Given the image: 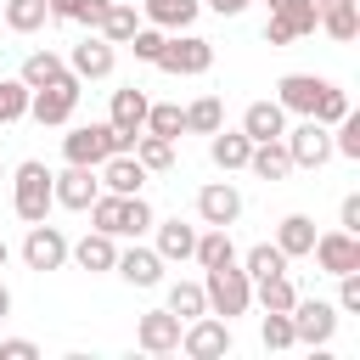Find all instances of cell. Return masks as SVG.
<instances>
[{
  "label": "cell",
  "instance_id": "obj_1",
  "mask_svg": "<svg viewBox=\"0 0 360 360\" xmlns=\"http://www.w3.org/2000/svg\"><path fill=\"white\" fill-rule=\"evenodd\" d=\"M112 152H135V135H118L112 124H79V129L62 135V158H68V163L101 169Z\"/></svg>",
  "mask_w": 360,
  "mask_h": 360
},
{
  "label": "cell",
  "instance_id": "obj_2",
  "mask_svg": "<svg viewBox=\"0 0 360 360\" xmlns=\"http://www.w3.org/2000/svg\"><path fill=\"white\" fill-rule=\"evenodd\" d=\"M202 298H208V315L236 321V315H248V304H253V281H248V270L231 259V264H214V270L202 276Z\"/></svg>",
  "mask_w": 360,
  "mask_h": 360
},
{
  "label": "cell",
  "instance_id": "obj_3",
  "mask_svg": "<svg viewBox=\"0 0 360 360\" xmlns=\"http://www.w3.org/2000/svg\"><path fill=\"white\" fill-rule=\"evenodd\" d=\"M11 208H17L22 225H39V219L56 208V197H51V169H45L39 158L17 163V174H11Z\"/></svg>",
  "mask_w": 360,
  "mask_h": 360
},
{
  "label": "cell",
  "instance_id": "obj_4",
  "mask_svg": "<svg viewBox=\"0 0 360 360\" xmlns=\"http://www.w3.org/2000/svg\"><path fill=\"white\" fill-rule=\"evenodd\" d=\"M152 68H163V73H174V79H197V73L214 68V45H208L202 34H191V28H180V34L163 39V51H158Z\"/></svg>",
  "mask_w": 360,
  "mask_h": 360
},
{
  "label": "cell",
  "instance_id": "obj_5",
  "mask_svg": "<svg viewBox=\"0 0 360 360\" xmlns=\"http://www.w3.org/2000/svg\"><path fill=\"white\" fill-rule=\"evenodd\" d=\"M79 84L84 79H73V73H62V79H51V84H39V90H28V118L34 124H68L73 118V107H79Z\"/></svg>",
  "mask_w": 360,
  "mask_h": 360
},
{
  "label": "cell",
  "instance_id": "obj_6",
  "mask_svg": "<svg viewBox=\"0 0 360 360\" xmlns=\"http://www.w3.org/2000/svg\"><path fill=\"white\" fill-rule=\"evenodd\" d=\"M287 315H292V338L304 349H326L338 332V304H326V298H298Z\"/></svg>",
  "mask_w": 360,
  "mask_h": 360
},
{
  "label": "cell",
  "instance_id": "obj_7",
  "mask_svg": "<svg viewBox=\"0 0 360 360\" xmlns=\"http://www.w3.org/2000/svg\"><path fill=\"white\" fill-rule=\"evenodd\" d=\"M231 321H219V315H197V321H186L180 326V349L191 354V360H219V354H231Z\"/></svg>",
  "mask_w": 360,
  "mask_h": 360
},
{
  "label": "cell",
  "instance_id": "obj_8",
  "mask_svg": "<svg viewBox=\"0 0 360 360\" xmlns=\"http://www.w3.org/2000/svg\"><path fill=\"white\" fill-rule=\"evenodd\" d=\"M281 141H287L292 169H326V163H332V129H326V124H315V118H304V124H298V129H287Z\"/></svg>",
  "mask_w": 360,
  "mask_h": 360
},
{
  "label": "cell",
  "instance_id": "obj_9",
  "mask_svg": "<svg viewBox=\"0 0 360 360\" xmlns=\"http://www.w3.org/2000/svg\"><path fill=\"white\" fill-rule=\"evenodd\" d=\"M315 264H321V276H349V270H360V236L354 231H315Z\"/></svg>",
  "mask_w": 360,
  "mask_h": 360
},
{
  "label": "cell",
  "instance_id": "obj_10",
  "mask_svg": "<svg viewBox=\"0 0 360 360\" xmlns=\"http://www.w3.org/2000/svg\"><path fill=\"white\" fill-rule=\"evenodd\" d=\"M112 68H118V45H112V39H101L96 28L68 51V73H73V79H107Z\"/></svg>",
  "mask_w": 360,
  "mask_h": 360
},
{
  "label": "cell",
  "instance_id": "obj_11",
  "mask_svg": "<svg viewBox=\"0 0 360 360\" xmlns=\"http://www.w3.org/2000/svg\"><path fill=\"white\" fill-rule=\"evenodd\" d=\"M22 264L39 270V276H45V270H62V264H68V236H62L56 225H45V219L28 225V236H22Z\"/></svg>",
  "mask_w": 360,
  "mask_h": 360
},
{
  "label": "cell",
  "instance_id": "obj_12",
  "mask_svg": "<svg viewBox=\"0 0 360 360\" xmlns=\"http://www.w3.org/2000/svg\"><path fill=\"white\" fill-rule=\"evenodd\" d=\"M96 191H101V180H96V169H84V163H68L62 174H51V197H56V208L84 214V208L96 202Z\"/></svg>",
  "mask_w": 360,
  "mask_h": 360
},
{
  "label": "cell",
  "instance_id": "obj_13",
  "mask_svg": "<svg viewBox=\"0 0 360 360\" xmlns=\"http://www.w3.org/2000/svg\"><path fill=\"white\" fill-rule=\"evenodd\" d=\"M180 315L174 309H146L141 321H135V343L146 349V354H174L180 349Z\"/></svg>",
  "mask_w": 360,
  "mask_h": 360
},
{
  "label": "cell",
  "instance_id": "obj_14",
  "mask_svg": "<svg viewBox=\"0 0 360 360\" xmlns=\"http://www.w3.org/2000/svg\"><path fill=\"white\" fill-rule=\"evenodd\" d=\"M197 219H202V225H236V219H242V191H236L231 180H208V186L197 191Z\"/></svg>",
  "mask_w": 360,
  "mask_h": 360
},
{
  "label": "cell",
  "instance_id": "obj_15",
  "mask_svg": "<svg viewBox=\"0 0 360 360\" xmlns=\"http://www.w3.org/2000/svg\"><path fill=\"white\" fill-rule=\"evenodd\" d=\"M326 84H332V79H321V73H281V84H276V101H281V112H298V118H309Z\"/></svg>",
  "mask_w": 360,
  "mask_h": 360
},
{
  "label": "cell",
  "instance_id": "obj_16",
  "mask_svg": "<svg viewBox=\"0 0 360 360\" xmlns=\"http://www.w3.org/2000/svg\"><path fill=\"white\" fill-rule=\"evenodd\" d=\"M304 34H315V0H292V6L270 11V22H264V39L270 45H292Z\"/></svg>",
  "mask_w": 360,
  "mask_h": 360
},
{
  "label": "cell",
  "instance_id": "obj_17",
  "mask_svg": "<svg viewBox=\"0 0 360 360\" xmlns=\"http://www.w3.org/2000/svg\"><path fill=\"white\" fill-rule=\"evenodd\" d=\"M146 90L141 84H124V90H112V107H107V124L118 129V135H141L146 129Z\"/></svg>",
  "mask_w": 360,
  "mask_h": 360
},
{
  "label": "cell",
  "instance_id": "obj_18",
  "mask_svg": "<svg viewBox=\"0 0 360 360\" xmlns=\"http://www.w3.org/2000/svg\"><path fill=\"white\" fill-rule=\"evenodd\" d=\"M152 231H158L152 248H158L163 264H186V259H191V248H197V225H186V219L174 214V219H152Z\"/></svg>",
  "mask_w": 360,
  "mask_h": 360
},
{
  "label": "cell",
  "instance_id": "obj_19",
  "mask_svg": "<svg viewBox=\"0 0 360 360\" xmlns=\"http://www.w3.org/2000/svg\"><path fill=\"white\" fill-rule=\"evenodd\" d=\"M68 259H73L79 270L101 276V270H112V259H118V236H107V231H84L79 242H68Z\"/></svg>",
  "mask_w": 360,
  "mask_h": 360
},
{
  "label": "cell",
  "instance_id": "obj_20",
  "mask_svg": "<svg viewBox=\"0 0 360 360\" xmlns=\"http://www.w3.org/2000/svg\"><path fill=\"white\" fill-rule=\"evenodd\" d=\"M96 180H101L107 191H118V197H135V191L146 186V169H141V158H135V152H112V158L96 169Z\"/></svg>",
  "mask_w": 360,
  "mask_h": 360
},
{
  "label": "cell",
  "instance_id": "obj_21",
  "mask_svg": "<svg viewBox=\"0 0 360 360\" xmlns=\"http://www.w3.org/2000/svg\"><path fill=\"white\" fill-rule=\"evenodd\" d=\"M112 270H118L129 287H158V281H163V259H158V248H141V242L124 248V253L112 259Z\"/></svg>",
  "mask_w": 360,
  "mask_h": 360
},
{
  "label": "cell",
  "instance_id": "obj_22",
  "mask_svg": "<svg viewBox=\"0 0 360 360\" xmlns=\"http://www.w3.org/2000/svg\"><path fill=\"white\" fill-rule=\"evenodd\" d=\"M315 28H326L338 45L360 34V0H315Z\"/></svg>",
  "mask_w": 360,
  "mask_h": 360
},
{
  "label": "cell",
  "instance_id": "obj_23",
  "mask_svg": "<svg viewBox=\"0 0 360 360\" xmlns=\"http://www.w3.org/2000/svg\"><path fill=\"white\" fill-rule=\"evenodd\" d=\"M197 11H202V0H141V17H146L152 28H163V34L191 28V22H197Z\"/></svg>",
  "mask_w": 360,
  "mask_h": 360
},
{
  "label": "cell",
  "instance_id": "obj_24",
  "mask_svg": "<svg viewBox=\"0 0 360 360\" xmlns=\"http://www.w3.org/2000/svg\"><path fill=\"white\" fill-rule=\"evenodd\" d=\"M242 135H248V141H281V135H287V112H281V101H248V112H242Z\"/></svg>",
  "mask_w": 360,
  "mask_h": 360
},
{
  "label": "cell",
  "instance_id": "obj_25",
  "mask_svg": "<svg viewBox=\"0 0 360 360\" xmlns=\"http://www.w3.org/2000/svg\"><path fill=\"white\" fill-rule=\"evenodd\" d=\"M248 152H253V141H248L242 129H225V124H219V129L208 135V158H214V169H225V174H231V169H248Z\"/></svg>",
  "mask_w": 360,
  "mask_h": 360
},
{
  "label": "cell",
  "instance_id": "obj_26",
  "mask_svg": "<svg viewBox=\"0 0 360 360\" xmlns=\"http://www.w3.org/2000/svg\"><path fill=\"white\" fill-rule=\"evenodd\" d=\"M84 214H90V231L129 236V225H124V214H129V197H118V191H96V202H90Z\"/></svg>",
  "mask_w": 360,
  "mask_h": 360
},
{
  "label": "cell",
  "instance_id": "obj_27",
  "mask_svg": "<svg viewBox=\"0 0 360 360\" xmlns=\"http://www.w3.org/2000/svg\"><path fill=\"white\" fill-rule=\"evenodd\" d=\"M248 169H253L259 180H287V174H292L287 141H253V152H248Z\"/></svg>",
  "mask_w": 360,
  "mask_h": 360
},
{
  "label": "cell",
  "instance_id": "obj_28",
  "mask_svg": "<svg viewBox=\"0 0 360 360\" xmlns=\"http://www.w3.org/2000/svg\"><path fill=\"white\" fill-rule=\"evenodd\" d=\"M191 259H197L202 270H214V264H231V259H236L231 225H208V231H197V248H191Z\"/></svg>",
  "mask_w": 360,
  "mask_h": 360
},
{
  "label": "cell",
  "instance_id": "obj_29",
  "mask_svg": "<svg viewBox=\"0 0 360 360\" xmlns=\"http://www.w3.org/2000/svg\"><path fill=\"white\" fill-rule=\"evenodd\" d=\"M276 248H281L287 259H304V253L315 248V219H309V214H287V219L276 225Z\"/></svg>",
  "mask_w": 360,
  "mask_h": 360
},
{
  "label": "cell",
  "instance_id": "obj_30",
  "mask_svg": "<svg viewBox=\"0 0 360 360\" xmlns=\"http://www.w3.org/2000/svg\"><path fill=\"white\" fill-rule=\"evenodd\" d=\"M0 17H6L11 34H39L51 22V6L45 0H0Z\"/></svg>",
  "mask_w": 360,
  "mask_h": 360
},
{
  "label": "cell",
  "instance_id": "obj_31",
  "mask_svg": "<svg viewBox=\"0 0 360 360\" xmlns=\"http://www.w3.org/2000/svg\"><path fill=\"white\" fill-rule=\"evenodd\" d=\"M292 259L276 248V242H253L248 253H242V270H248V281H264V276H281Z\"/></svg>",
  "mask_w": 360,
  "mask_h": 360
},
{
  "label": "cell",
  "instance_id": "obj_32",
  "mask_svg": "<svg viewBox=\"0 0 360 360\" xmlns=\"http://www.w3.org/2000/svg\"><path fill=\"white\" fill-rule=\"evenodd\" d=\"M62 73H68V62H62L56 51H28V56H22V73H17V79H22L28 90H39V84H51V79H62Z\"/></svg>",
  "mask_w": 360,
  "mask_h": 360
},
{
  "label": "cell",
  "instance_id": "obj_33",
  "mask_svg": "<svg viewBox=\"0 0 360 360\" xmlns=\"http://www.w3.org/2000/svg\"><path fill=\"white\" fill-rule=\"evenodd\" d=\"M135 158H141V169L146 174H163V169H174V141H163V135H135Z\"/></svg>",
  "mask_w": 360,
  "mask_h": 360
},
{
  "label": "cell",
  "instance_id": "obj_34",
  "mask_svg": "<svg viewBox=\"0 0 360 360\" xmlns=\"http://www.w3.org/2000/svg\"><path fill=\"white\" fill-rule=\"evenodd\" d=\"M253 304L259 309H292L298 304V287L287 281V270L281 276H264V281H253Z\"/></svg>",
  "mask_w": 360,
  "mask_h": 360
},
{
  "label": "cell",
  "instance_id": "obj_35",
  "mask_svg": "<svg viewBox=\"0 0 360 360\" xmlns=\"http://www.w3.org/2000/svg\"><path fill=\"white\" fill-rule=\"evenodd\" d=\"M135 28H141V11H135V6H129V0H112V6H107V17H101V28H96V34H101V39H112V45H124V39H129V34H135Z\"/></svg>",
  "mask_w": 360,
  "mask_h": 360
},
{
  "label": "cell",
  "instance_id": "obj_36",
  "mask_svg": "<svg viewBox=\"0 0 360 360\" xmlns=\"http://www.w3.org/2000/svg\"><path fill=\"white\" fill-rule=\"evenodd\" d=\"M225 124V107H219V96H197L191 107H186V135H214Z\"/></svg>",
  "mask_w": 360,
  "mask_h": 360
},
{
  "label": "cell",
  "instance_id": "obj_37",
  "mask_svg": "<svg viewBox=\"0 0 360 360\" xmlns=\"http://www.w3.org/2000/svg\"><path fill=\"white\" fill-rule=\"evenodd\" d=\"M146 135L180 141V135H186V107H174V101H158V107H146Z\"/></svg>",
  "mask_w": 360,
  "mask_h": 360
},
{
  "label": "cell",
  "instance_id": "obj_38",
  "mask_svg": "<svg viewBox=\"0 0 360 360\" xmlns=\"http://www.w3.org/2000/svg\"><path fill=\"white\" fill-rule=\"evenodd\" d=\"M259 343L264 349H298V338H292V315L287 309H264V321H259Z\"/></svg>",
  "mask_w": 360,
  "mask_h": 360
},
{
  "label": "cell",
  "instance_id": "obj_39",
  "mask_svg": "<svg viewBox=\"0 0 360 360\" xmlns=\"http://www.w3.org/2000/svg\"><path fill=\"white\" fill-rule=\"evenodd\" d=\"M169 309H174L180 321H197V315H208L202 281H174V287H169Z\"/></svg>",
  "mask_w": 360,
  "mask_h": 360
},
{
  "label": "cell",
  "instance_id": "obj_40",
  "mask_svg": "<svg viewBox=\"0 0 360 360\" xmlns=\"http://www.w3.org/2000/svg\"><path fill=\"white\" fill-rule=\"evenodd\" d=\"M28 118V84L22 79H0V124Z\"/></svg>",
  "mask_w": 360,
  "mask_h": 360
},
{
  "label": "cell",
  "instance_id": "obj_41",
  "mask_svg": "<svg viewBox=\"0 0 360 360\" xmlns=\"http://www.w3.org/2000/svg\"><path fill=\"white\" fill-rule=\"evenodd\" d=\"M163 39H169L163 28H152V22H141V28H135V34L124 39V45L135 51V62H158V51H163Z\"/></svg>",
  "mask_w": 360,
  "mask_h": 360
},
{
  "label": "cell",
  "instance_id": "obj_42",
  "mask_svg": "<svg viewBox=\"0 0 360 360\" xmlns=\"http://www.w3.org/2000/svg\"><path fill=\"white\" fill-rule=\"evenodd\" d=\"M343 112H349V96H343V90H338V84H326V90H321V101H315V112H309V118H315V124H326V129H332V124H338V118H343Z\"/></svg>",
  "mask_w": 360,
  "mask_h": 360
},
{
  "label": "cell",
  "instance_id": "obj_43",
  "mask_svg": "<svg viewBox=\"0 0 360 360\" xmlns=\"http://www.w3.org/2000/svg\"><path fill=\"white\" fill-rule=\"evenodd\" d=\"M152 219H158V214H152V202L135 191V197H129V214H124V225H129V242H141V236L152 231Z\"/></svg>",
  "mask_w": 360,
  "mask_h": 360
},
{
  "label": "cell",
  "instance_id": "obj_44",
  "mask_svg": "<svg viewBox=\"0 0 360 360\" xmlns=\"http://www.w3.org/2000/svg\"><path fill=\"white\" fill-rule=\"evenodd\" d=\"M338 315H360V270L338 276Z\"/></svg>",
  "mask_w": 360,
  "mask_h": 360
},
{
  "label": "cell",
  "instance_id": "obj_45",
  "mask_svg": "<svg viewBox=\"0 0 360 360\" xmlns=\"http://www.w3.org/2000/svg\"><path fill=\"white\" fill-rule=\"evenodd\" d=\"M338 225H343V231H354V236H360V191H349V197H343V202H338Z\"/></svg>",
  "mask_w": 360,
  "mask_h": 360
},
{
  "label": "cell",
  "instance_id": "obj_46",
  "mask_svg": "<svg viewBox=\"0 0 360 360\" xmlns=\"http://www.w3.org/2000/svg\"><path fill=\"white\" fill-rule=\"evenodd\" d=\"M0 360H39V349H34L28 338H6V343H0Z\"/></svg>",
  "mask_w": 360,
  "mask_h": 360
},
{
  "label": "cell",
  "instance_id": "obj_47",
  "mask_svg": "<svg viewBox=\"0 0 360 360\" xmlns=\"http://www.w3.org/2000/svg\"><path fill=\"white\" fill-rule=\"evenodd\" d=\"M107 6H112V0H84V6H79V22H84V28H101Z\"/></svg>",
  "mask_w": 360,
  "mask_h": 360
},
{
  "label": "cell",
  "instance_id": "obj_48",
  "mask_svg": "<svg viewBox=\"0 0 360 360\" xmlns=\"http://www.w3.org/2000/svg\"><path fill=\"white\" fill-rule=\"evenodd\" d=\"M51 6V17H62V22H79V6L84 0H45Z\"/></svg>",
  "mask_w": 360,
  "mask_h": 360
},
{
  "label": "cell",
  "instance_id": "obj_49",
  "mask_svg": "<svg viewBox=\"0 0 360 360\" xmlns=\"http://www.w3.org/2000/svg\"><path fill=\"white\" fill-rule=\"evenodd\" d=\"M202 6H208V11H219V17H242L253 0H202Z\"/></svg>",
  "mask_w": 360,
  "mask_h": 360
},
{
  "label": "cell",
  "instance_id": "obj_50",
  "mask_svg": "<svg viewBox=\"0 0 360 360\" xmlns=\"http://www.w3.org/2000/svg\"><path fill=\"white\" fill-rule=\"evenodd\" d=\"M6 315H11V287L0 281V321H6Z\"/></svg>",
  "mask_w": 360,
  "mask_h": 360
},
{
  "label": "cell",
  "instance_id": "obj_51",
  "mask_svg": "<svg viewBox=\"0 0 360 360\" xmlns=\"http://www.w3.org/2000/svg\"><path fill=\"white\" fill-rule=\"evenodd\" d=\"M264 6H270V11H281V6H292V0H264Z\"/></svg>",
  "mask_w": 360,
  "mask_h": 360
},
{
  "label": "cell",
  "instance_id": "obj_52",
  "mask_svg": "<svg viewBox=\"0 0 360 360\" xmlns=\"http://www.w3.org/2000/svg\"><path fill=\"white\" fill-rule=\"evenodd\" d=\"M6 259H11V248H6V242H0V270H6Z\"/></svg>",
  "mask_w": 360,
  "mask_h": 360
}]
</instances>
